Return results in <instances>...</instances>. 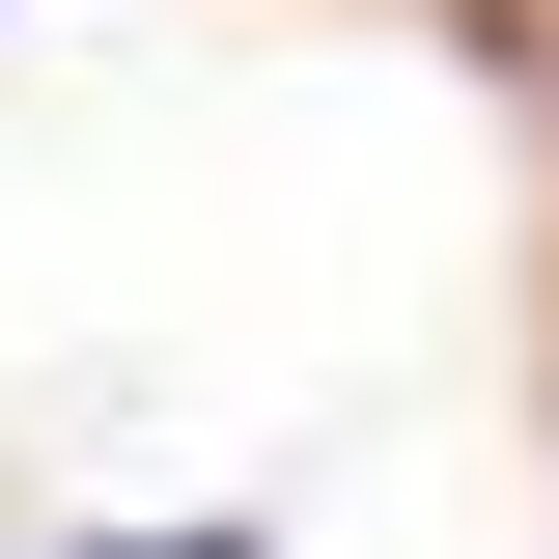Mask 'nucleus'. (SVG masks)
Returning a JSON list of instances; mask_svg holds the SVG:
<instances>
[{"label": "nucleus", "mask_w": 559, "mask_h": 559, "mask_svg": "<svg viewBox=\"0 0 559 559\" xmlns=\"http://www.w3.org/2000/svg\"><path fill=\"white\" fill-rule=\"evenodd\" d=\"M140 559H252V532H140Z\"/></svg>", "instance_id": "obj_1"}]
</instances>
